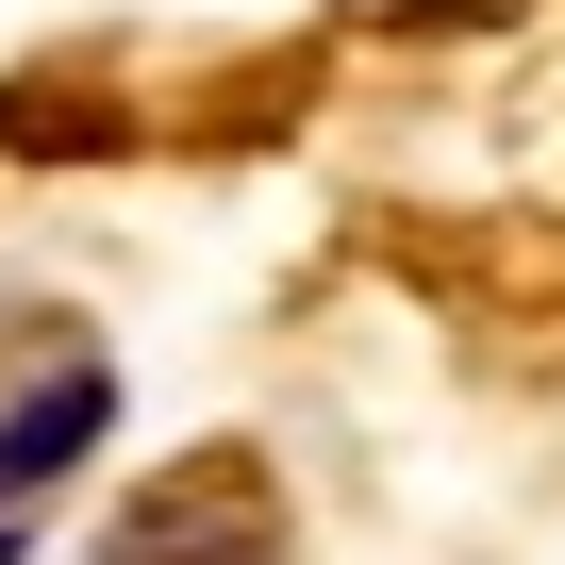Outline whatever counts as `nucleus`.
<instances>
[{"label": "nucleus", "mask_w": 565, "mask_h": 565, "mask_svg": "<svg viewBox=\"0 0 565 565\" xmlns=\"http://www.w3.org/2000/svg\"><path fill=\"white\" fill-rule=\"evenodd\" d=\"M100 565H282V482L249 449H200V466H167V482L117 499Z\"/></svg>", "instance_id": "nucleus-1"}, {"label": "nucleus", "mask_w": 565, "mask_h": 565, "mask_svg": "<svg viewBox=\"0 0 565 565\" xmlns=\"http://www.w3.org/2000/svg\"><path fill=\"white\" fill-rule=\"evenodd\" d=\"M100 433H117V366H100V350L34 366L18 399H0V515H34V499H51V482H67Z\"/></svg>", "instance_id": "nucleus-2"}]
</instances>
